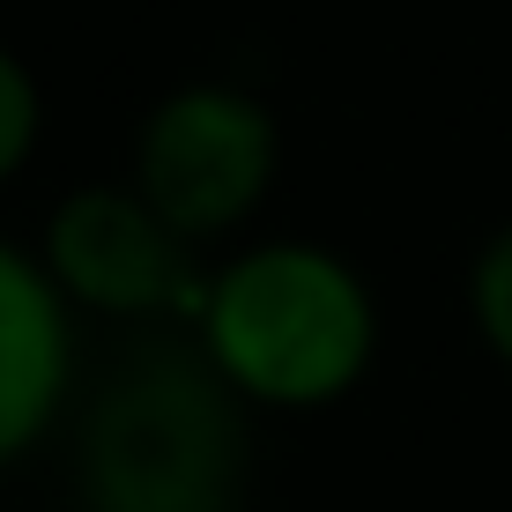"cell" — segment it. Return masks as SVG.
Instances as JSON below:
<instances>
[{"instance_id":"6","label":"cell","mask_w":512,"mask_h":512,"mask_svg":"<svg viewBox=\"0 0 512 512\" xmlns=\"http://www.w3.org/2000/svg\"><path fill=\"white\" fill-rule=\"evenodd\" d=\"M475 320H483L490 349L512 364V231H498L475 260Z\"/></svg>"},{"instance_id":"7","label":"cell","mask_w":512,"mask_h":512,"mask_svg":"<svg viewBox=\"0 0 512 512\" xmlns=\"http://www.w3.org/2000/svg\"><path fill=\"white\" fill-rule=\"evenodd\" d=\"M30 141H38V90L15 52H0V179L30 156Z\"/></svg>"},{"instance_id":"3","label":"cell","mask_w":512,"mask_h":512,"mask_svg":"<svg viewBox=\"0 0 512 512\" xmlns=\"http://www.w3.org/2000/svg\"><path fill=\"white\" fill-rule=\"evenodd\" d=\"M275 179V119L238 90H179L141 134V201L179 238H216L253 216Z\"/></svg>"},{"instance_id":"1","label":"cell","mask_w":512,"mask_h":512,"mask_svg":"<svg viewBox=\"0 0 512 512\" xmlns=\"http://www.w3.org/2000/svg\"><path fill=\"white\" fill-rule=\"evenodd\" d=\"M245 431L208 349L141 342L104 379L82 431L90 512H231Z\"/></svg>"},{"instance_id":"2","label":"cell","mask_w":512,"mask_h":512,"mask_svg":"<svg viewBox=\"0 0 512 512\" xmlns=\"http://www.w3.org/2000/svg\"><path fill=\"white\" fill-rule=\"evenodd\" d=\"M208 357L253 401H334L372 357V297L342 260L312 245H268L208 290Z\"/></svg>"},{"instance_id":"4","label":"cell","mask_w":512,"mask_h":512,"mask_svg":"<svg viewBox=\"0 0 512 512\" xmlns=\"http://www.w3.org/2000/svg\"><path fill=\"white\" fill-rule=\"evenodd\" d=\"M179 231L156 216L134 193H75V201L52 216V275L60 290H75L97 312H156L179 297Z\"/></svg>"},{"instance_id":"5","label":"cell","mask_w":512,"mask_h":512,"mask_svg":"<svg viewBox=\"0 0 512 512\" xmlns=\"http://www.w3.org/2000/svg\"><path fill=\"white\" fill-rule=\"evenodd\" d=\"M67 394V320L60 290L0 245V461L30 446Z\"/></svg>"}]
</instances>
